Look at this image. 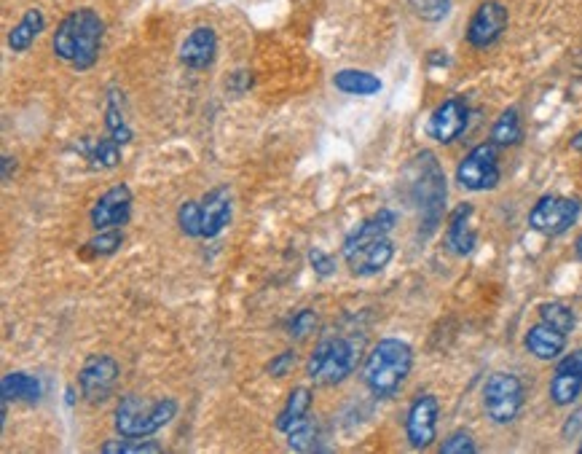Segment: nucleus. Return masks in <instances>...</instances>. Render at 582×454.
I'll return each instance as SVG.
<instances>
[{"label":"nucleus","mask_w":582,"mask_h":454,"mask_svg":"<svg viewBox=\"0 0 582 454\" xmlns=\"http://www.w3.org/2000/svg\"><path fill=\"white\" fill-rule=\"evenodd\" d=\"M102 38H105V22L94 9L70 11L68 17L57 25V33L51 35V52L62 62H68L73 70H89L100 60Z\"/></svg>","instance_id":"f257e3e1"},{"label":"nucleus","mask_w":582,"mask_h":454,"mask_svg":"<svg viewBox=\"0 0 582 454\" xmlns=\"http://www.w3.org/2000/svg\"><path fill=\"white\" fill-rule=\"evenodd\" d=\"M411 366H414L411 344L395 339V336L379 339L365 358V385L376 398H392L405 385Z\"/></svg>","instance_id":"f03ea898"},{"label":"nucleus","mask_w":582,"mask_h":454,"mask_svg":"<svg viewBox=\"0 0 582 454\" xmlns=\"http://www.w3.org/2000/svg\"><path fill=\"white\" fill-rule=\"evenodd\" d=\"M408 191H411L416 210L422 215L424 234H432L443 218V205H446V175L440 170L438 156L432 151H422L411 162Z\"/></svg>","instance_id":"7ed1b4c3"},{"label":"nucleus","mask_w":582,"mask_h":454,"mask_svg":"<svg viewBox=\"0 0 582 454\" xmlns=\"http://www.w3.org/2000/svg\"><path fill=\"white\" fill-rule=\"evenodd\" d=\"M178 414L175 398H159V401H145L140 395H124L113 412V425L119 436L151 438Z\"/></svg>","instance_id":"20e7f679"},{"label":"nucleus","mask_w":582,"mask_h":454,"mask_svg":"<svg viewBox=\"0 0 582 454\" xmlns=\"http://www.w3.org/2000/svg\"><path fill=\"white\" fill-rule=\"evenodd\" d=\"M360 360V344L349 336H325L309 355L306 371L314 385L336 387L352 377Z\"/></svg>","instance_id":"39448f33"},{"label":"nucleus","mask_w":582,"mask_h":454,"mask_svg":"<svg viewBox=\"0 0 582 454\" xmlns=\"http://www.w3.org/2000/svg\"><path fill=\"white\" fill-rule=\"evenodd\" d=\"M523 401H526V390H523V382L515 374L497 371L483 385V409H486L494 425H510V422L518 420Z\"/></svg>","instance_id":"423d86ee"},{"label":"nucleus","mask_w":582,"mask_h":454,"mask_svg":"<svg viewBox=\"0 0 582 454\" xmlns=\"http://www.w3.org/2000/svg\"><path fill=\"white\" fill-rule=\"evenodd\" d=\"M502 180L499 170V148L494 143H481L464 156L456 167V183L467 191H491Z\"/></svg>","instance_id":"0eeeda50"},{"label":"nucleus","mask_w":582,"mask_h":454,"mask_svg":"<svg viewBox=\"0 0 582 454\" xmlns=\"http://www.w3.org/2000/svg\"><path fill=\"white\" fill-rule=\"evenodd\" d=\"M580 199L558 197V194H545L537 199V205L529 213V226L534 232L545 234V237H561L572 229L577 218H580Z\"/></svg>","instance_id":"6e6552de"},{"label":"nucleus","mask_w":582,"mask_h":454,"mask_svg":"<svg viewBox=\"0 0 582 454\" xmlns=\"http://www.w3.org/2000/svg\"><path fill=\"white\" fill-rule=\"evenodd\" d=\"M344 261L352 269V275L357 277H373L384 272L389 261L395 258V242L389 240V234L384 237H371V240H344Z\"/></svg>","instance_id":"1a4fd4ad"},{"label":"nucleus","mask_w":582,"mask_h":454,"mask_svg":"<svg viewBox=\"0 0 582 454\" xmlns=\"http://www.w3.org/2000/svg\"><path fill=\"white\" fill-rule=\"evenodd\" d=\"M121 366L113 355H89L78 371V387L89 403H105L119 385Z\"/></svg>","instance_id":"9d476101"},{"label":"nucleus","mask_w":582,"mask_h":454,"mask_svg":"<svg viewBox=\"0 0 582 454\" xmlns=\"http://www.w3.org/2000/svg\"><path fill=\"white\" fill-rule=\"evenodd\" d=\"M507 25H510V14H507L505 3L499 0H483L481 6L473 11V17L467 22V43L473 49H489L505 35Z\"/></svg>","instance_id":"9b49d317"},{"label":"nucleus","mask_w":582,"mask_h":454,"mask_svg":"<svg viewBox=\"0 0 582 454\" xmlns=\"http://www.w3.org/2000/svg\"><path fill=\"white\" fill-rule=\"evenodd\" d=\"M438 414L440 403L435 395L424 393L411 403L408 417H405V438H408L411 449L422 452L438 441Z\"/></svg>","instance_id":"f8f14e48"},{"label":"nucleus","mask_w":582,"mask_h":454,"mask_svg":"<svg viewBox=\"0 0 582 454\" xmlns=\"http://www.w3.org/2000/svg\"><path fill=\"white\" fill-rule=\"evenodd\" d=\"M467 121H470V108H467V103H464L462 97H448V100H443L432 111L427 132H430L432 140H438L440 146H451L454 140L462 138V132L467 129Z\"/></svg>","instance_id":"ddd939ff"},{"label":"nucleus","mask_w":582,"mask_h":454,"mask_svg":"<svg viewBox=\"0 0 582 454\" xmlns=\"http://www.w3.org/2000/svg\"><path fill=\"white\" fill-rule=\"evenodd\" d=\"M550 401L556 406H572L582 393V350L561 355L550 377Z\"/></svg>","instance_id":"4468645a"},{"label":"nucleus","mask_w":582,"mask_h":454,"mask_svg":"<svg viewBox=\"0 0 582 454\" xmlns=\"http://www.w3.org/2000/svg\"><path fill=\"white\" fill-rule=\"evenodd\" d=\"M132 191L129 186L119 183V186H113L102 194L97 202H94L92 213V226L94 232H100V229H121L124 223L129 221V215H132Z\"/></svg>","instance_id":"2eb2a0df"},{"label":"nucleus","mask_w":582,"mask_h":454,"mask_svg":"<svg viewBox=\"0 0 582 454\" xmlns=\"http://www.w3.org/2000/svg\"><path fill=\"white\" fill-rule=\"evenodd\" d=\"M215 57H218V33H215V27H194L186 35V41L180 43V62L188 70L212 68Z\"/></svg>","instance_id":"dca6fc26"},{"label":"nucleus","mask_w":582,"mask_h":454,"mask_svg":"<svg viewBox=\"0 0 582 454\" xmlns=\"http://www.w3.org/2000/svg\"><path fill=\"white\" fill-rule=\"evenodd\" d=\"M475 207L470 202L456 205L448 215V229H446V245L456 256H470L478 242V232L473 226Z\"/></svg>","instance_id":"f3484780"},{"label":"nucleus","mask_w":582,"mask_h":454,"mask_svg":"<svg viewBox=\"0 0 582 454\" xmlns=\"http://www.w3.org/2000/svg\"><path fill=\"white\" fill-rule=\"evenodd\" d=\"M231 210H234V197L228 186H215L207 191L202 199V237L207 240L218 237L231 221Z\"/></svg>","instance_id":"a211bd4d"},{"label":"nucleus","mask_w":582,"mask_h":454,"mask_svg":"<svg viewBox=\"0 0 582 454\" xmlns=\"http://www.w3.org/2000/svg\"><path fill=\"white\" fill-rule=\"evenodd\" d=\"M523 347L537 360H558L566 352V334L556 331L548 323H537L523 336Z\"/></svg>","instance_id":"6ab92c4d"},{"label":"nucleus","mask_w":582,"mask_h":454,"mask_svg":"<svg viewBox=\"0 0 582 454\" xmlns=\"http://www.w3.org/2000/svg\"><path fill=\"white\" fill-rule=\"evenodd\" d=\"M46 30V14L41 9H27L25 17L19 19L17 25L9 30V49L14 54H25L35 41H38V35Z\"/></svg>","instance_id":"aec40b11"},{"label":"nucleus","mask_w":582,"mask_h":454,"mask_svg":"<svg viewBox=\"0 0 582 454\" xmlns=\"http://www.w3.org/2000/svg\"><path fill=\"white\" fill-rule=\"evenodd\" d=\"M333 86H336L338 92H344V95L352 97H373L384 89L379 76H373L371 70L357 68L338 70L336 76H333Z\"/></svg>","instance_id":"412c9836"},{"label":"nucleus","mask_w":582,"mask_h":454,"mask_svg":"<svg viewBox=\"0 0 582 454\" xmlns=\"http://www.w3.org/2000/svg\"><path fill=\"white\" fill-rule=\"evenodd\" d=\"M41 379L30 377L25 371H11L0 382V395L3 401H22V403H38L41 401Z\"/></svg>","instance_id":"4be33fe9"},{"label":"nucleus","mask_w":582,"mask_h":454,"mask_svg":"<svg viewBox=\"0 0 582 454\" xmlns=\"http://www.w3.org/2000/svg\"><path fill=\"white\" fill-rule=\"evenodd\" d=\"M312 398L314 395L309 387H293V393L287 395L282 412L277 414L274 428H277L279 433H287L290 428H296L298 422L309 417V409H312Z\"/></svg>","instance_id":"5701e85b"},{"label":"nucleus","mask_w":582,"mask_h":454,"mask_svg":"<svg viewBox=\"0 0 582 454\" xmlns=\"http://www.w3.org/2000/svg\"><path fill=\"white\" fill-rule=\"evenodd\" d=\"M523 138V124H521V113L518 108H507V111L499 113V119L494 121L491 127V143L497 148H510L518 146Z\"/></svg>","instance_id":"b1692460"},{"label":"nucleus","mask_w":582,"mask_h":454,"mask_svg":"<svg viewBox=\"0 0 582 454\" xmlns=\"http://www.w3.org/2000/svg\"><path fill=\"white\" fill-rule=\"evenodd\" d=\"M105 129H108L110 138L116 140V143H121V146H127V143H132V138H135V132H132V127H129L127 119H124V111H121L116 89H110L108 105H105Z\"/></svg>","instance_id":"393cba45"},{"label":"nucleus","mask_w":582,"mask_h":454,"mask_svg":"<svg viewBox=\"0 0 582 454\" xmlns=\"http://www.w3.org/2000/svg\"><path fill=\"white\" fill-rule=\"evenodd\" d=\"M102 454H161V444L151 441V438H132V436H119L110 438L100 446Z\"/></svg>","instance_id":"a878e982"},{"label":"nucleus","mask_w":582,"mask_h":454,"mask_svg":"<svg viewBox=\"0 0 582 454\" xmlns=\"http://www.w3.org/2000/svg\"><path fill=\"white\" fill-rule=\"evenodd\" d=\"M540 320L566 336L572 334L574 326H577V317H574V312L566 307V304H561V301H545V304H540Z\"/></svg>","instance_id":"bb28decb"},{"label":"nucleus","mask_w":582,"mask_h":454,"mask_svg":"<svg viewBox=\"0 0 582 454\" xmlns=\"http://www.w3.org/2000/svg\"><path fill=\"white\" fill-rule=\"evenodd\" d=\"M89 159H92L94 167H100V170H113V167H119L121 164V143L110 138H100L94 140L92 148H89Z\"/></svg>","instance_id":"cd10ccee"},{"label":"nucleus","mask_w":582,"mask_h":454,"mask_svg":"<svg viewBox=\"0 0 582 454\" xmlns=\"http://www.w3.org/2000/svg\"><path fill=\"white\" fill-rule=\"evenodd\" d=\"M287 436V449H293V452H312L314 446H317V422L314 420H301L296 428H290L285 433Z\"/></svg>","instance_id":"c85d7f7f"},{"label":"nucleus","mask_w":582,"mask_h":454,"mask_svg":"<svg viewBox=\"0 0 582 454\" xmlns=\"http://www.w3.org/2000/svg\"><path fill=\"white\" fill-rule=\"evenodd\" d=\"M178 226L186 237H202V202H183L178 210Z\"/></svg>","instance_id":"c756f323"},{"label":"nucleus","mask_w":582,"mask_h":454,"mask_svg":"<svg viewBox=\"0 0 582 454\" xmlns=\"http://www.w3.org/2000/svg\"><path fill=\"white\" fill-rule=\"evenodd\" d=\"M121 245H124V232L121 229H100L92 240L86 242V248L92 250L94 256H113Z\"/></svg>","instance_id":"7c9ffc66"},{"label":"nucleus","mask_w":582,"mask_h":454,"mask_svg":"<svg viewBox=\"0 0 582 454\" xmlns=\"http://www.w3.org/2000/svg\"><path fill=\"white\" fill-rule=\"evenodd\" d=\"M408 9L422 22H440L451 11V0H408Z\"/></svg>","instance_id":"2f4dec72"},{"label":"nucleus","mask_w":582,"mask_h":454,"mask_svg":"<svg viewBox=\"0 0 582 454\" xmlns=\"http://www.w3.org/2000/svg\"><path fill=\"white\" fill-rule=\"evenodd\" d=\"M317 326H320V317H317V312H314V309H301V312L293 315L287 331H290V339L304 342V339H309L312 334H317Z\"/></svg>","instance_id":"473e14b6"},{"label":"nucleus","mask_w":582,"mask_h":454,"mask_svg":"<svg viewBox=\"0 0 582 454\" xmlns=\"http://www.w3.org/2000/svg\"><path fill=\"white\" fill-rule=\"evenodd\" d=\"M478 446H475V438L470 430H454L451 436L440 444V454H475Z\"/></svg>","instance_id":"72a5a7b5"},{"label":"nucleus","mask_w":582,"mask_h":454,"mask_svg":"<svg viewBox=\"0 0 582 454\" xmlns=\"http://www.w3.org/2000/svg\"><path fill=\"white\" fill-rule=\"evenodd\" d=\"M309 264H312L314 275L317 277H333L336 275V258L328 256L322 248H312L309 250Z\"/></svg>","instance_id":"f704fd0d"},{"label":"nucleus","mask_w":582,"mask_h":454,"mask_svg":"<svg viewBox=\"0 0 582 454\" xmlns=\"http://www.w3.org/2000/svg\"><path fill=\"white\" fill-rule=\"evenodd\" d=\"M296 363H298L296 350H285V352H282V355H277V358L271 360V363H269V374L274 379L287 377L290 371L296 369Z\"/></svg>","instance_id":"c9c22d12"},{"label":"nucleus","mask_w":582,"mask_h":454,"mask_svg":"<svg viewBox=\"0 0 582 454\" xmlns=\"http://www.w3.org/2000/svg\"><path fill=\"white\" fill-rule=\"evenodd\" d=\"M11 167H17V159H11V156H3V180H6V183L11 180Z\"/></svg>","instance_id":"e433bc0d"},{"label":"nucleus","mask_w":582,"mask_h":454,"mask_svg":"<svg viewBox=\"0 0 582 454\" xmlns=\"http://www.w3.org/2000/svg\"><path fill=\"white\" fill-rule=\"evenodd\" d=\"M572 148H574V151H582V132H580V135H574Z\"/></svg>","instance_id":"4c0bfd02"},{"label":"nucleus","mask_w":582,"mask_h":454,"mask_svg":"<svg viewBox=\"0 0 582 454\" xmlns=\"http://www.w3.org/2000/svg\"><path fill=\"white\" fill-rule=\"evenodd\" d=\"M574 250H577V258L582 261V234H580V240H577V245H574Z\"/></svg>","instance_id":"58836bf2"},{"label":"nucleus","mask_w":582,"mask_h":454,"mask_svg":"<svg viewBox=\"0 0 582 454\" xmlns=\"http://www.w3.org/2000/svg\"><path fill=\"white\" fill-rule=\"evenodd\" d=\"M577 452H580V454H582V444H580V449H577Z\"/></svg>","instance_id":"ea45409f"}]
</instances>
